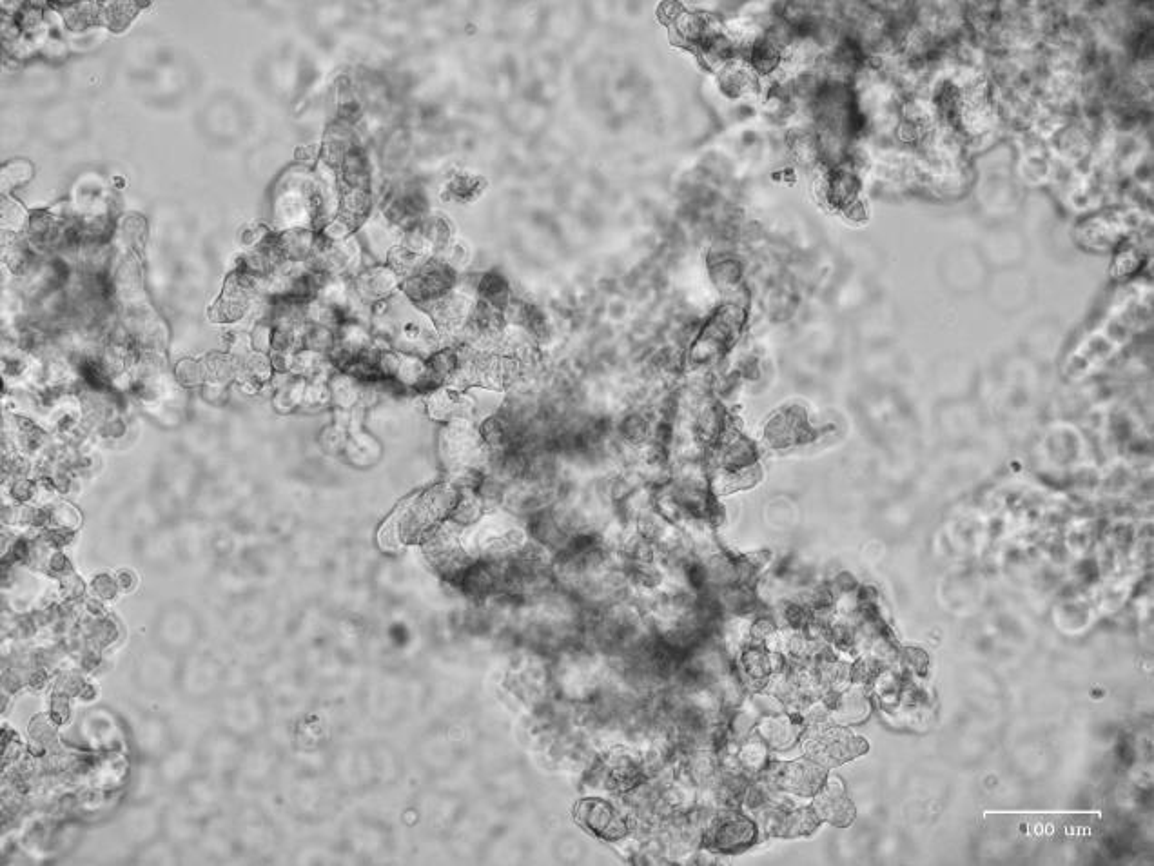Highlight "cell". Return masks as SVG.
<instances>
[{
	"label": "cell",
	"mask_w": 1154,
	"mask_h": 866,
	"mask_svg": "<svg viewBox=\"0 0 1154 866\" xmlns=\"http://www.w3.org/2000/svg\"><path fill=\"white\" fill-rule=\"evenodd\" d=\"M485 187H487V180L480 175L458 171V173H452L445 178V182L441 184L440 197L445 202H454V204H472L483 195Z\"/></svg>",
	"instance_id": "7"
},
{
	"label": "cell",
	"mask_w": 1154,
	"mask_h": 866,
	"mask_svg": "<svg viewBox=\"0 0 1154 866\" xmlns=\"http://www.w3.org/2000/svg\"><path fill=\"white\" fill-rule=\"evenodd\" d=\"M460 273L454 271L449 264H445L440 256H432L431 260L421 267L416 275L409 276L401 282V293L409 298V302L421 311L431 306L441 296L450 293L458 286Z\"/></svg>",
	"instance_id": "1"
},
{
	"label": "cell",
	"mask_w": 1154,
	"mask_h": 866,
	"mask_svg": "<svg viewBox=\"0 0 1154 866\" xmlns=\"http://www.w3.org/2000/svg\"><path fill=\"white\" fill-rule=\"evenodd\" d=\"M476 296L481 302L489 304V306L496 307L498 311H505L512 300V293H510L509 280L505 276L498 273V271H489L478 276V284H476Z\"/></svg>",
	"instance_id": "8"
},
{
	"label": "cell",
	"mask_w": 1154,
	"mask_h": 866,
	"mask_svg": "<svg viewBox=\"0 0 1154 866\" xmlns=\"http://www.w3.org/2000/svg\"><path fill=\"white\" fill-rule=\"evenodd\" d=\"M438 256H440L445 264H449L454 271L460 273L461 269H465L470 262V247L469 244H465L460 238H454L449 246L445 247Z\"/></svg>",
	"instance_id": "11"
},
{
	"label": "cell",
	"mask_w": 1154,
	"mask_h": 866,
	"mask_svg": "<svg viewBox=\"0 0 1154 866\" xmlns=\"http://www.w3.org/2000/svg\"><path fill=\"white\" fill-rule=\"evenodd\" d=\"M427 414L431 416V420L440 422L441 425L456 418H469L472 422L478 420L476 402L470 389L460 391L450 385H445L427 396Z\"/></svg>",
	"instance_id": "4"
},
{
	"label": "cell",
	"mask_w": 1154,
	"mask_h": 866,
	"mask_svg": "<svg viewBox=\"0 0 1154 866\" xmlns=\"http://www.w3.org/2000/svg\"><path fill=\"white\" fill-rule=\"evenodd\" d=\"M757 836L755 825L746 819V817L737 814V812H730L719 817L717 821L712 823V827L708 828V836H706V845L723 852V854H734L743 848L752 845Z\"/></svg>",
	"instance_id": "3"
},
{
	"label": "cell",
	"mask_w": 1154,
	"mask_h": 866,
	"mask_svg": "<svg viewBox=\"0 0 1154 866\" xmlns=\"http://www.w3.org/2000/svg\"><path fill=\"white\" fill-rule=\"evenodd\" d=\"M815 808H817L819 814L826 812L824 817H826L828 821H833V823H835V816H839V825H846V823L850 821L848 817H844V814L853 817V808L850 807V803L842 796V790L839 785H830V787L826 788V792L821 794V796L817 798V801H815Z\"/></svg>",
	"instance_id": "10"
},
{
	"label": "cell",
	"mask_w": 1154,
	"mask_h": 866,
	"mask_svg": "<svg viewBox=\"0 0 1154 866\" xmlns=\"http://www.w3.org/2000/svg\"><path fill=\"white\" fill-rule=\"evenodd\" d=\"M440 449L447 462L452 463L456 469L467 467L489 451L481 440L480 427L469 418H456L443 424Z\"/></svg>",
	"instance_id": "2"
},
{
	"label": "cell",
	"mask_w": 1154,
	"mask_h": 866,
	"mask_svg": "<svg viewBox=\"0 0 1154 866\" xmlns=\"http://www.w3.org/2000/svg\"><path fill=\"white\" fill-rule=\"evenodd\" d=\"M354 291L363 304H378L401 289V278L389 266H372L354 276Z\"/></svg>",
	"instance_id": "5"
},
{
	"label": "cell",
	"mask_w": 1154,
	"mask_h": 866,
	"mask_svg": "<svg viewBox=\"0 0 1154 866\" xmlns=\"http://www.w3.org/2000/svg\"><path fill=\"white\" fill-rule=\"evenodd\" d=\"M772 779L779 788L790 790L793 794L810 796L822 787L824 772L812 763H790L772 770Z\"/></svg>",
	"instance_id": "6"
},
{
	"label": "cell",
	"mask_w": 1154,
	"mask_h": 866,
	"mask_svg": "<svg viewBox=\"0 0 1154 866\" xmlns=\"http://www.w3.org/2000/svg\"><path fill=\"white\" fill-rule=\"evenodd\" d=\"M650 433H652V429H650L648 420L643 418V416H639V414L628 416L626 420H623V424H621V436L625 438L626 442L634 443V445L648 440Z\"/></svg>",
	"instance_id": "12"
},
{
	"label": "cell",
	"mask_w": 1154,
	"mask_h": 866,
	"mask_svg": "<svg viewBox=\"0 0 1154 866\" xmlns=\"http://www.w3.org/2000/svg\"><path fill=\"white\" fill-rule=\"evenodd\" d=\"M418 227H420L421 235L429 242L434 256L440 255L441 251L456 238L454 227L450 224L449 218L443 217L440 213H429L421 222H418Z\"/></svg>",
	"instance_id": "9"
}]
</instances>
